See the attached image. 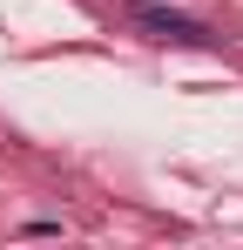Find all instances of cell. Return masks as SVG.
Returning a JSON list of instances; mask_svg holds the SVG:
<instances>
[{"instance_id": "6da1fadb", "label": "cell", "mask_w": 243, "mask_h": 250, "mask_svg": "<svg viewBox=\"0 0 243 250\" xmlns=\"http://www.w3.org/2000/svg\"><path fill=\"white\" fill-rule=\"evenodd\" d=\"M135 21L156 34V41H209L189 14H176V7H156V0H135Z\"/></svg>"}]
</instances>
